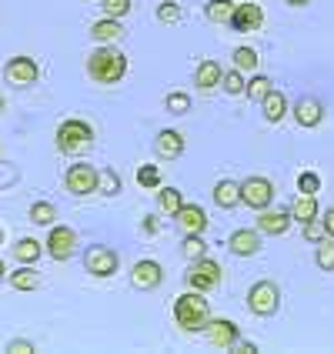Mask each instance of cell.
Returning a JSON list of instances; mask_svg holds the SVG:
<instances>
[{
	"instance_id": "cell-1",
	"label": "cell",
	"mask_w": 334,
	"mask_h": 354,
	"mask_svg": "<svg viewBox=\"0 0 334 354\" xmlns=\"http://www.w3.org/2000/svg\"><path fill=\"white\" fill-rule=\"evenodd\" d=\"M87 74L94 84H118L127 74V57L114 44H98V50L87 54Z\"/></svg>"
},
{
	"instance_id": "cell-2",
	"label": "cell",
	"mask_w": 334,
	"mask_h": 354,
	"mask_svg": "<svg viewBox=\"0 0 334 354\" xmlns=\"http://www.w3.org/2000/svg\"><path fill=\"white\" fill-rule=\"evenodd\" d=\"M174 321L180 331H187V335H194V331H204L207 328V321H211V304H207V297L204 291H184V295H177L174 301Z\"/></svg>"
},
{
	"instance_id": "cell-3",
	"label": "cell",
	"mask_w": 334,
	"mask_h": 354,
	"mask_svg": "<svg viewBox=\"0 0 334 354\" xmlns=\"http://www.w3.org/2000/svg\"><path fill=\"white\" fill-rule=\"evenodd\" d=\"M94 144V127L87 124V120H64L57 127V147L60 154H84L87 147Z\"/></svg>"
},
{
	"instance_id": "cell-4",
	"label": "cell",
	"mask_w": 334,
	"mask_h": 354,
	"mask_svg": "<svg viewBox=\"0 0 334 354\" xmlns=\"http://www.w3.org/2000/svg\"><path fill=\"white\" fill-rule=\"evenodd\" d=\"M248 308H251L257 317L277 315V308H281V288H277L275 281H257V284H251Z\"/></svg>"
},
{
	"instance_id": "cell-5",
	"label": "cell",
	"mask_w": 334,
	"mask_h": 354,
	"mask_svg": "<svg viewBox=\"0 0 334 354\" xmlns=\"http://www.w3.org/2000/svg\"><path fill=\"white\" fill-rule=\"evenodd\" d=\"M224 281V268L211 261V257H197L194 264H191V271H187V288H194V291H214L217 284Z\"/></svg>"
},
{
	"instance_id": "cell-6",
	"label": "cell",
	"mask_w": 334,
	"mask_h": 354,
	"mask_svg": "<svg viewBox=\"0 0 334 354\" xmlns=\"http://www.w3.org/2000/svg\"><path fill=\"white\" fill-rule=\"evenodd\" d=\"M271 201H275V184L268 177L254 174L248 180H241V204H248L254 211H264V207H271Z\"/></svg>"
},
{
	"instance_id": "cell-7",
	"label": "cell",
	"mask_w": 334,
	"mask_h": 354,
	"mask_svg": "<svg viewBox=\"0 0 334 354\" xmlns=\"http://www.w3.org/2000/svg\"><path fill=\"white\" fill-rule=\"evenodd\" d=\"M84 268H87V274H94V277H111V274H118L120 257H118V251H111L104 244H94V248L84 251Z\"/></svg>"
},
{
	"instance_id": "cell-8",
	"label": "cell",
	"mask_w": 334,
	"mask_h": 354,
	"mask_svg": "<svg viewBox=\"0 0 334 354\" xmlns=\"http://www.w3.org/2000/svg\"><path fill=\"white\" fill-rule=\"evenodd\" d=\"M98 180H100V171H94L91 164H71L67 174H64V184L67 191L74 197H87L98 191Z\"/></svg>"
},
{
	"instance_id": "cell-9",
	"label": "cell",
	"mask_w": 334,
	"mask_h": 354,
	"mask_svg": "<svg viewBox=\"0 0 334 354\" xmlns=\"http://www.w3.org/2000/svg\"><path fill=\"white\" fill-rule=\"evenodd\" d=\"M3 77L10 87H30V84H37L40 77V67L34 64V57H10L7 60V67H3Z\"/></svg>"
},
{
	"instance_id": "cell-10",
	"label": "cell",
	"mask_w": 334,
	"mask_h": 354,
	"mask_svg": "<svg viewBox=\"0 0 334 354\" xmlns=\"http://www.w3.org/2000/svg\"><path fill=\"white\" fill-rule=\"evenodd\" d=\"M261 24H264V10H261L257 0L237 3L234 14H231V30L234 34H254V30H261Z\"/></svg>"
},
{
	"instance_id": "cell-11",
	"label": "cell",
	"mask_w": 334,
	"mask_h": 354,
	"mask_svg": "<svg viewBox=\"0 0 334 354\" xmlns=\"http://www.w3.org/2000/svg\"><path fill=\"white\" fill-rule=\"evenodd\" d=\"M77 251V234H74V227H50V234H47V254L54 257V261H67V257H74Z\"/></svg>"
},
{
	"instance_id": "cell-12",
	"label": "cell",
	"mask_w": 334,
	"mask_h": 354,
	"mask_svg": "<svg viewBox=\"0 0 334 354\" xmlns=\"http://www.w3.org/2000/svg\"><path fill=\"white\" fill-rule=\"evenodd\" d=\"M160 281H164V268H160L158 261H151V257L138 261L134 271H131V284H134L138 291H154Z\"/></svg>"
},
{
	"instance_id": "cell-13",
	"label": "cell",
	"mask_w": 334,
	"mask_h": 354,
	"mask_svg": "<svg viewBox=\"0 0 334 354\" xmlns=\"http://www.w3.org/2000/svg\"><path fill=\"white\" fill-rule=\"evenodd\" d=\"M207 341L214 344V348H221V351H231L234 348V341L241 335H237V324L234 321H228V317H214V321H207Z\"/></svg>"
},
{
	"instance_id": "cell-14",
	"label": "cell",
	"mask_w": 334,
	"mask_h": 354,
	"mask_svg": "<svg viewBox=\"0 0 334 354\" xmlns=\"http://www.w3.org/2000/svg\"><path fill=\"white\" fill-rule=\"evenodd\" d=\"M174 221L184 234H204V231H207V211H204L201 204H184V207L177 211Z\"/></svg>"
},
{
	"instance_id": "cell-15",
	"label": "cell",
	"mask_w": 334,
	"mask_h": 354,
	"mask_svg": "<svg viewBox=\"0 0 334 354\" xmlns=\"http://www.w3.org/2000/svg\"><path fill=\"white\" fill-rule=\"evenodd\" d=\"M228 248L234 257H254L261 251V231H251V227H241L228 237Z\"/></svg>"
},
{
	"instance_id": "cell-16",
	"label": "cell",
	"mask_w": 334,
	"mask_h": 354,
	"mask_svg": "<svg viewBox=\"0 0 334 354\" xmlns=\"http://www.w3.org/2000/svg\"><path fill=\"white\" fill-rule=\"evenodd\" d=\"M154 154L160 160H177L184 154V134L180 131H160L154 138Z\"/></svg>"
},
{
	"instance_id": "cell-17",
	"label": "cell",
	"mask_w": 334,
	"mask_h": 354,
	"mask_svg": "<svg viewBox=\"0 0 334 354\" xmlns=\"http://www.w3.org/2000/svg\"><path fill=\"white\" fill-rule=\"evenodd\" d=\"M221 77H224V71H221V64L217 60H201L197 64V71H194V84H197V91H204V94H211V91H217L221 87Z\"/></svg>"
},
{
	"instance_id": "cell-18",
	"label": "cell",
	"mask_w": 334,
	"mask_h": 354,
	"mask_svg": "<svg viewBox=\"0 0 334 354\" xmlns=\"http://www.w3.org/2000/svg\"><path fill=\"white\" fill-rule=\"evenodd\" d=\"M291 221H295V217H291V211H268V207H264V211H261V214H257V231H261V234H284V231H288V227H291Z\"/></svg>"
},
{
	"instance_id": "cell-19",
	"label": "cell",
	"mask_w": 334,
	"mask_h": 354,
	"mask_svg": "<svg viewBox=\"0 0 334 354\" xmlns=\"http://www.w3.org/2000/svg\"><path fill=\"white\" fill-rule=\"evenodd\" d=\"M295 120H297V127H317V124L324 120L321 100L317 97H301L295 104Z\"/></svg>"
},
{
	"instance_id": "cell-20",
	"label": "cell",
	"mask_w": 334,
	"mask_h": 354,
	"mask_svg": "<svg viewBox=\"0 0 334 354\" xmlns=\"http://www.w3.org/2000/svg\"><path fill=\"white\" fill-rule=\"evenodd\" d=\"M87 34L98 40V44H118V40L124 37V27H120L118 17H100L98 24H91Z\"/></svg>"
},
{
	"instance_id": "cell-21",
	"label": "cell",
	"mask_w": 334,
	"mask_h": 354,
	"mask_svg": "<svg viewBox=\"0 0 334 354\" xmlns=\"http://www.w3.org/2000/svg\"><path fill=\"white\" fill-rule=\"evenodd\" d=\"M214 204L224 207V211L237 207V204H241V184H234V180H217L214 184Z\"/></svg>"
},
{
	"instance_id": "cell-22",
	"label": "cell",
	"mask_w": 334,
	"mask_h": 354,
	"mask_svg": "<svg viewBox=\"0 0 334 354\" xmlns=\"http://www.w3.org/2000/svg\"><path fill=\"white\" fill-rule=\"evenodd\" d=\"M317 214H321V211H317L315 194H297L295 201H291V217H295L297 224H308V221H315Z\"/></svg>"
},
{
	"instance_id": "cell-23",
	"label": "cell",
	"mask_w": 334,
	"mask_h": 354,
	"mask_svg": "<svg viewBox=\"0 0 334 354\" xmlns=\"http://www.w3.org/2000/svg\"><path fill=\"white\" fill-rule=\"evenodd\" d=\"M261 107H264V118L271 120V124H281V120L288 118V97L281 91H271L268 97L261 100Z\"/></svg>"
},
{
	"instance_id": "cell-24",
	"label": "cell",
	"mask_w": 334,
	"mask_h": 354,
	"mask_svg": "<svg viewBox=\"0 0 334 354\" xmlns=\"http://www.w3.org/2000/svg\"><path fill=\"white\" fill-rule=\"evenodd\" d=\"M234 0H207L204 3V17L211 24H231V14H234Z\"/></svg>"
},
{
	"instance_id": "cell-25",
	"label": "cell",
	"mask_w": 334,
	"mask_h": 354,
	"mask_svg": "<svg viewBox=\"0 0 334 354\" xmlns=\"http://www.w3.org/2000/svg\"><path fill=\"white\" fill-rule=\"evenodd\" d=\"M40 241H34V237H20L17 244H14V257H17L20 264H37L40 257Z\"/></svg>"
},
{
	"instance_id": "cell-26",
	"label": "cell",
	"mask_w": 334,
	"mask_h": 354,
	"mask_svg": "<svg viewBox=\"0 0 334 354\" xmlns=\"http://www.w3.org/2000/svg\"><path fill=\"white\" fill-rule=\"evenodd\" d=\"M158 207H160V211H164L167 217H177V211L184 207V201H180V191H177V187H160Z\"/></svg>"
},
{
	"instance_id": "cell-27",
	"label": "cell",
	"mask_w": 334,
	"mask_h": 354,
	"mask_svg": "<svg viewBox=\"0 0 334 354\" xmlns=\"http://www.w3.org/2000/svg\"><path fill=\"white\" fill-rule=\"evenodd\" d=\"M10 284H14L17 291H34V288L40 284L37 271H34V264H24L20 271H14V274H10Z\"/></svg>"
},
{
	"instance_id": "cell-28",
	"label": "cell",
	"mask_w": 334,
	"mask_h": 354,
	"mask_svg": "<svg viewBox=\"0 0 334 354\" xmlns=\"http://www.w3.org/2000/svg\"><path fill=\"white\" fill-rule=\"evenodd\" d=\"M315 264L321 268V271H334V237L331 234L324 237V241H317Z\"/></svg>"
},
{
	"instance_id": "cell-29",
	"label": "cell",
	"mask_w": 334,
	"mask_h": 354,
	"mask_svg": "<svg viewBox=\"0 0 334 354\" xmlns=\"http://www.w3.org/2000/svg\"><path fill=\"white\" fill-rule=\"evenodd\" d=\"M180 254L187 257V261L204 257V254H207V244H204V237H201V234H187V237H184V244H180Z\"/></svg>"
},
{
	"instance_id": "cell-30",
	"label": "cell",
	"mask_w": 334,
	"mask_h": 354,
	"mask_svg": "<svg viewBox=\"0 0 334 354\" xmlns=\"http://www.w3.org/2000/svg\"><path fill=\"white\" fill-rule=\"evenodd\" d=\"M221 87H224V94H244L248 91V84H244V71H224V77H221Z\"/></svg>"
},
{
	"instance_id": "cell-31",
	"label": "cell",
	"mask_w": 334,
	"mask_h": 354,
	"mask_svg": "<svg viewBox=\"0 0 334 354\" xmlns=\"http://www.w3.org/2000/svg\"><path fill=\"white\" fill-rule=\"evenodd\" d=\"M271 91H275V84H271V77H264V74H257V77L248 80V97L251 100H264Z\"/></svg>"
},
{
	"instance_id": "cell-32",
	"label": "cell",
	"mask_w": 334,
	"mask_h": 354,
	"mask_svg": "<svg viewBox=\"0 0 334 354\" xmlns=\"http://www.w3.org/2000/svg\"><path fill=\"white\" fill-rule=\"evenodd\" d=\"M54 217H57L54 204H47V201L30 204V221H34V224H54Z\"/></svg>"
},
{
	"instance_id": "cell-33",
	"label": "cell",
	"mask_w": 334,
	"mask_h": 354,
	"mask_svg": "<svg viewBox=\"0 0 334 354\" xmlns=\"http://www.w3.org/2000/svg\"><path fill=\"white\" fill-rule=\"evenodd\" d=\"M138 184H140V187H147V191H158V187H160L158 164H144V167L138 171Z\"/></svg>"
},
{
	"instance_id": "cell-34",
	"label": "cell",
	"mask_w": 334,
	"mask_h": 354,
	"mask_svg": "<svg viewBox=\"0 0 334 354\" xmlns=\"http://www.w3.org/2000/svg\"><path fill=\"white\" fill-rule=\"evenodd\" d=\"M234 67L237 71H257V50L254 47H237L234 50Z\"/></svg>"
},
{
	"instance_id": "cell-35",
	"label": "cell",
	"mask_w": 334,
	"mask_h": 354,
	"mask_svg": "<svg viewBox=\"0 0 334 354\" xmlns=\"http://www.w3.org/2000/svg\"><path fill=\"white\" fill-rule=\"evenodd\" d=\"M297 191H301V194H317V191H321V177H317L315 171H301V174H297Z\"/></svg>"
},
{
	"instance_id": "cell-36",
	"label": "cell",
	"mask_w": 334,
	"mask_h": 354,
	"mask_svg": "<svg viewBox=\"0 0 334 354\" xmlns=\"http://www.w3.org/2000/svg\"><path fill=\"white\" fill-rule=\"evenodd\" d=\"M164 107H167L171 114H187V111H191V97H187V94H180V91H174V94H167Z\"/></svg>"
},
{
	"instance_id": "cell-37",
	"label": "cell",
	"mask_w": 334,
	"mask_h": 354,
	"mask_svg": "<svg viewBox=\"0 0 334 354\" xmlns=\"http://www.w3.org/2000/svg\"><path fill=\"white\" fill-rule=\"evenodd\" d=\"M98 191L100 194H120V177L114 171H100V180H98Z\"/></svg>"
},
{
	"instance_id": "cell-38",
	"label": "cell",
	"mask_w": 334,
	"mask_h": 354,
	"mask_svg": "<svg viewBox=\"0 0 334 354\" xmlns=\"http://www.w3.org/2000/svg\"><path fill=\"white\" fill-rule=\"evenodd\" d=\"M304 237H308L311 244H317V241H324V237H328V227H324V217H315V221H308V224H304Z\"/></svg>"
},
{
	"instance_id": "cell-39",
	"label": "cell",
	"mask_w": 334,
	"mask_h": 354,
	"mask_svg": "<svg viewBox=\"0 0 334 354\" xmlns=\"http://www.w3.org/2000/svg\"><path fill=\"white\" fill-rule=\"evenodd\" d=\"M100 7H104V17H124L127 10H131V0H100Z\"/></svg>"
},
{
	"instance_id": "cell-40",
	"label": "cell",
	"mask_w": 334,
	"mask_h": 354,
	"mask_svg": "<svg viewBox=\"0 0 334 354\" xmlns=\"http://www.w3.org/2000/svg\"><path fill=\"white\" fill-rule=\"evenodd\" d=\"M158 20L160 24H177V20H180V7L171 3V0H164V3L158 7Z\"/></svg>"
},
{
	"instance_id": "cell-41",
	"label": "cell",
	"mask_w": 334,
	"mask_h": 354,
	"mask_svg": "<svg viewBox=\"0 0 334 354\" xmlns=\"http://www.w3.org/2000/svg\"><path fill=\"white\" fill-rule=\"evenodd\" d=\"M7 351L10 354H34V344H30V341H10V344H7Z\"/></svg>"
},
{
	"instance_id": "cell-42",
	"label": "cell",
	"mask_w": 334,
	"mask_h": 354,
	"mask_svg": "<svg viewBox=\"0 0 334 354\" xmlns=\"http://www.w3.org/2000/svg\"><path fill=\"white\" fill-rule=\"evenodd\" d=\"M231 351H234V354H257V348L251 344V341H241V337H237V341H234V348H231Z\"/></svg>"
},
{
	"instance_id": "cell-43",
	"label": "cell",
	"mask_w": 334,
	"mask_h": 354,
	"mask_svg": "<svg viewBox=\"0 0 334 354\" xmlns=\"http://www.w3.org/2000/svg\"><path fill=\"white\" fill-rule=\"evenodd\" d=\"M324 227H328V234L334 237V207H328V214H324Z\"/></svg>"
},
{
	"instance_id": "cell-44",
	"label": "cell",
	"mask_w": 334,
	"mask_h": 354,
	"mask_svg": "<svg viewBox=\"0 0 334 354\" xmlns=\"http://www.w3.org/2000/svg\"><path fill=\"white\" fill-rule=\"evenodd\" d=\"M144 231H147V234H158V217H147V221H144Z\"/></svg>"
},
{
	"instance_id": "cell-45",
	"label": "cell",
	"mask_w": 334,
	"mask_h": 354,
	"mask_svg": "<svg viewBox=\"0 0 334 354\" xmlns=\"http://www.w3.org/2000/svg\"><path fill=\"white\" fill-rule=\"evenodd\" d=\"M284 3H291V7H308L311 0H284Z\"/></svg>"
},
{
	"instance_id": "cell-46",
	"label": "cell",
	"mask_w": 334,
	"mask_h": 354,
	"mask_svg": "<svg viewBox=\"0 0 334 354\" xmlns=\"http://www.w3.org/2000/svg\"><path fill=\"white\" fill-rule=\"evenodd\" d=\"M3 274H7V264H3V261H0V281H3Z\"/></svg>"
},
{
	"instance_id": "cell-47",
	"label": "cell",
	"mask_w": 334,
	"mask_h": 354,
	"mask_svg": "<svg viewBox=\"0 0 334 354\" xmlns=\"http://www.w3.org/2000/svg\"><path fill=\"white\" fill-rule=\"evenodd\" d=\"M3 107H7V104H3V97H0V114H3Z\"/></svg>"
},
{
	"instance_id": "cell-48",
	"label": "cell",
	"mask_w": 334,
	"mask_h": 354,
	"mask_svg": "<svg viewBox=\"0 0 334 354\" xmlns=\"http://www.w3.org/2000/svg\"><path fill=\"white\" fill-rule=\"evenodd\" d=\"M0 244H3V227H0Z\"/></svg>"
}]
</instances>
